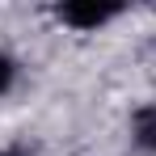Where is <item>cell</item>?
Returning a JSON list of instances; mask_svg holds the SVG:
<instances>
[{
  "mask_svg": "<svg viewBox=\"0 0 156 156\" xmlns=\"http://www.w3.org/2000/svg\"><path fill=\"white\" fill-rule=\"evenodd\" d=\"M118 13H122L118 4H59L55 9V17L63 26H72V30H97L105 21H114Z\"/></svg>",
  "mask_w": 156,
  "mask_h": 156,
  "instance_id": "1",
  "label": "cell"
},
{
  "mask_svg": "<svg viewBox=\"0 0 156 156\" xmlns=\"http://www.w3.org/2000/svg\"><path fill=\"white\" fill-rule=\"evenodd\" d=\"M135 144L144 148V152H156V105H148V110H139L135 114Z\"/></svg>",
  "mask_w": 156,
  "mask_h": 156,
  "instance_id": "2",
  "label": "cell"
},
{
  "mask_svg": "<svg viewBox=\"0 0 156 156\" xmlns=\"http://www.w3.org/2000/svg\"><path fill=\"white\" fill-rule=\"evenodd\" d=\"M13 80H17V59L0 51V97H4V93L13 89Z\"/></svg>",
  "mask_w": 156,
  "mask_h": 156,
  "instance_id": "3",
  "label": "cell"
},
{
  "mask_svg": "<svg viewBox=\"0 0 156 156\" xmlns=\"http://www.w3.org/2000/svg\"><path fill=\"white\" fill-rule=\"evenodd\" d=\"M0 156H17V152H0Z\"/></svg>",
  "mask_w": 156,
  "mask_h": 156,
  "instance_id": "4",
  "label": "cell"
}]
</instances>
